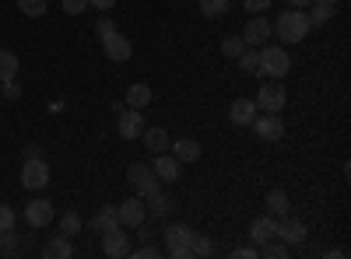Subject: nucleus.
I'll use <instances>...</instances> for the list:
<instances>
[{
  "label": "nucleus",
  "instance_id": "nucleus-1",
  "mask_svg": "<svg viewBox=\"0 0 351 259\" xmlns=\"http://www.w3.org/2000/svg\"><path fill=\"white\" fill-rule=\"evenodd\" d=\"M309 14L306 11H299V8H288V11H281L278 14V21H274V32H278V39L281 42H288V46H295V42H302L306 36H309Z\"/></svg>",
  "mask_w": 351,
  "mask_h": 259
},
{
  "label": "nucleus",
  "instance_id": "nucleus-2",
  "mask_svg": "<svg viewBox=\"0 0 351 259\" xmlns=\"http://www.w3.org/2000/svg\"><path fill=\"white\" fill-rule=\"evenodd\" d=\"M288 70H291V56H288V49H285V46L263 42V46H260V74H267L271 81H281Z\"/></svg>",
  "mask_w": 351,
  "mask_h": 259
},
{
  "label": "nucleus",
  "instance_id": "nucleus-3",
  "mask_svg": "<svg viewBox=\"0 0 351 259\" xmlns=\"http://www.w3.org/2000/svg\"><path fill=\"white\" fill-rule=\"evenodd\" d=\"M193 235H197V232H193L190 224H165V232H162L165 252H169L172 259H193V252H190Z\"/></svg>",
  "mask_w": 351,
  "mask_h": 259
},
{
  "label": "nucleus",
  "instance_id": "nucleus-4",
  "mask_svg": "<svg viewBox=\"0 0 351 259\" xmlns=\"http://www.w3.org/2000/svg\"><path fill=\"white\" fill-rule=\"evenodd\" d=\"M127 182H130V189H134L141 200H148V196L162 193V179L152 172V165H141V161L127 168Z\"/></svg>",
  "mask_w": 351,
  "mask_h": 259
},
{
  "label": "nucleus",
  "instance_id": "nucleus-5",
  "mask_svg": "<svg viewBox=\"0 0 351 259\" xmlns=\"http://www.w3.org/2000/svg\"><path fill=\"white\" fill-rule=\"evenodd\" d=\"M116 221H120V228H137V224H144L148 221V207H144V200L134 193L130 200H123V204H116Z\"/></svg>",
  "mask_w": 351,
  "mask_h": 259
},
{
  "label": "nucleus",
  "instance_id": "nucleus-6",
  "mask_svg": "<svg viewBox=\"0 0 351 259\" xmlns=\"http://www.w3.org/2000/svg\"><path fill=\"white\" fill-rule=\"evenodd\" d=\"M253 133L260 137V140H267V144H274V140H281L285 137V120H281V112H260V116H253Z\"/></svg>",
  "mask_w": 351,
  "mask_h": 259
},
{
  "label": "nucleus",
  "instance_id": "nucleus-7",
  "mask_svg": "<svg viewBox=\"0 0 351 259\" xmlns=\"http://www.w3.org/2000/svg\"><path fill=\"white\" fill-rule=\"evenodd\" d=\"M278 238H281L288 249H299V245H306L309 232H306V224H302L299 217L285 214V217H278Z\"/></svg>",
  "mask_w": 351,
  "mask_h": 259
},
{
  "label": "nucleus",
  "instance_id": "nucleus-8",
  "mask_svg": "<svg viewBox=\"0 0 351 259\" xmlns=\"http://www.w3.org/2000/svg\"><path fill=\"white\" fill-rule=\"evenodd\" d=\"M285 102H288V95H285V88H281L278 81L263 84V88L256 92V98H253L256 112H281V109H285Z\"/></svg>",
  "mask_w": 351,
  "mask_h": 259
},
{
  "label": "nucleus",
  "instance_id": "nucleus-9",
  "mask_svg": "<svg viewBox=\"0 0 351 259\" xmlns=\"http://www.w3.org/2000/svg\"><path fill=\"white\" fill-rule=\"evenodd\" d=\"M49 182V165L43 158H28L21 165V186L25 189H43Z\"/></svg>",
  "mask_w": 351,
  "mask_h": 259
},
{
  "label": "nucleus",
  "instance_id": "nucleus-10",
  "mask_svg": "<svg viewBox=\"0 0 351 259\" xmlns=\"http://www.w3.org/2000/svg\"><path fill=\"white\" fill-rule=\"evenodd\" d=\"M274 36V25L263 18V14H253L250 21H246V32H243V42L246 46H253V49H260L263 42H267Z\"/></svg>",
  "mask_w": 351,
  "mask_h": 259
},
{
  "label": "nucleus",
  "instance_id": "nucleus-11",
  "mask_svg": "<svg viewBox=\"0 0 351 259\" xmlns=\"http://www.w3.org/2000/svg\"><path fill=\"white\" fill-rule=\"evenodd\" d=\"M102 252L109 259H123L130 256V235H127V228H112V232L102 235Z\"/></svg>",
  "mask_w": 351,
  "mask_h": 259
},
{
  "label": "nucleus",
  "instance_id": "nucleus-12",
  "mask_svg": "<svg viewBox=\"0 0 351 259\" xmlns=\"http://www.w3.org/2000/svg\"><path fill=\"white\" fill-rule=\"evenodd\" d=\"M102 49H106L109 60H116V64H123V60H130V56H134L130 39H127V36H120V32H109V36H102Z\"/></svg>",
  "mask_w": 351,
  "mask_h": 259
},
{
  "label": "nucleus",
  "instance_id": "nucleus-13",
  "mask_svg": "<svg viewBox=\"0 0 351 259\" xmlns=\"http://www.w3.org/2000/svg\"><path fill=\"white\" fill-rule=\"evenodd\" d=\"M271 238H278V217L274 214H260L250 224V242L253 245H263V242H271Z\"/></svg>",
  "mask_w": 351,
  "mask_h": 259
},
{
  "label": "nucleus",
  "instance_id": "nucleus-14",
  "mask_svg": "<svg viewBox=\"0 0 351 259\" xmlns=\"http://www.w3.org/2000/svg\"><path fill=\"white\" fill-rule=\"evenodd\" d=\"M53 217H56V210H53L49 200H32V204H25V221L32 228H46Z\"/></svg>",
  "mask_w": 351,
  "mask_h": 259
},
{
  "label": "nucleus",
  "instance_id": "nucleus-15",
  "mask_svg": "<svg viewBox=\"0 0 351 259\" xmlns=\"http://www.w3.org/2000/svg\"><path fill=\"white\" fill-rule=\"evenodd\" d=\"M152 172L162 179V182H180V172H183V165L176 161L169 151L165 154H155V161H152Z\"/></svg>",
  "mask_w": 351,
  "mask_h": 259
},
{
  "label": "nucleus",
  "instance_id": "nucleus-16",
  "mask_svg": "<svg viewBox=\"0 0 351 259\" xmlns=\"http://www.w3.org/2000/svg\"><path fill=\"white\" fill-rule=\"evenodd\" d=\"M141 140H144V148H148L152 154H165L172 148V137L165 133V126H144Z\"/></svg>",
  "mask_w": 351,
  "mask_h": 259
},
{
  "label": "nucleus",
  "instance_id": "nucleus-17",
  "mask_svg": "<svg viewBox=\"0 0 351 259\" xmlns=\"http://www.w3.org/2000/svg\"><path fill=\"white\" fill-rule=\"evenodd\" d=\"M141 133H144L141 109H123V112H120V137H123V140H137Z\"/></svg>",
  "mask_w": 351,
  "mask_h": 259
},
{
  "label": "nucleus",
  "instance_id": "nucleus-18",
  "mask_svg": "<svg viewBox=\"0 0 351 259\" xmlns=\"http://www.w3.org/2000/svg\"><path fill=\"white\" fill-rule=\"evenodd\" d=\"M253 116H256L253 98H236V102L228 105V120L236 123V126H250V123H253Z\"/></svg>",
  "mask_w": 351,
  "mask_h": 259
},
{
  "label": "nucleus",
  "instance_id": "nucleus-19",
  "mask_svg": "<svg viewBox=\"0 0 351 259\" xmlns=\"http://www.w3.org/2000/svg\"><path fill=\"white\" fill-rule=\"evenodd\" d=\"M306 14H309V25L316 28V25H327L334 14H337V0H313V4L306 8Z\"/></svg>",
  "mask_w": 351,
  "mask_h": 259
},
{
  "label": "nucleus",
  "instance_id": "nucleus-20",
  "mask_svg": "<svg viewBox=\"0 0 351 259\" xmlns=\"http://www.w3.org/2000/svg\"><path fill=\"white\" fill-rule=\"evenodd\" d=\"M169 151H172V158L180 161V165H193V161L200 158V144H197V140H190V137H183V140H176Z\"/></svg>",
  "mask_w": 351,
  "mask_h": 259
},
{
  "label": "nucleus",
  "instance_id": "nucleus-21",
  "mask_svg": "<svg viewBox=\"0 0 351 259\" xmlns=\"http://www.w3.org/2000/svg\"><path fill=\"white\" fill-rule=\"evenodd\" d=\"M43 256H46V259H71V256H74V245H71L67 235H53V238L43 245Z\"/></svg>",
  "mask_w": 351,
  "mask_h": 259
},
{
  "label": "nucleus",
  "instance_id": "nucleus-22",
  "mask_svg": "<svg viewBox=\"0 0 351 259\" xmlns=\"http://www.w3.org/2000/svg\"><path fill=\"white\" fill-rule=\"evenodd\" d=\"M92 228H95V235H106V232H112V228H120V221H116V207L112 204L99 207V214L92 217Z\"/></svg>",
  "mask_w": 351,
  "mask_h": 259
},
{
  "label": "nucleus",
  "instance_id": "nucleus-23",
  "mask_svg": "<svg viewBox=\"0 0 351 259\" xmlns=\"http://www.w3.org/2000/svg\"><path fill=\"white\" fill-rule=\"evenodd\" d=\"M144 207H148V217H155V221H162V217H169L172 214V196H162V193H155V196H148L144 200Z\"/></svg>",
  "mask_w": 351,
  "mask_h": 259
},
{
  "label": "nucleus",
  "instance_id": "nucleus-24",
  "mask_svg": "<svg viewBox=\"0 0 351 259\" xmlns=\"http://www.w3.org/2000/svg\"><path fill=\"white\" fill-rule=\"evenodd\" d=\"M152 88H148V84H130V88H127V109H144V105H152Z\"/></svg>",
  "mask_w": 351,
  "mask_h": 259
},
{
  "label": "nucleus",
  "instance_id": "nucleus-25",
  "mask_svg": "<svg viewBox=\"0 0 351 259\" xmlns=\"http://www.w3.org/2000/svg\"><path fill=\"white\" fill-rule=\"evenodd\" d=\"M288 210H291V204H288V193H285V189H271V193H267V214L285 217Z\"/></svg>",
  "mask_w": 351,
  "mask_h": 259
},
{
  "label": "nucleus",
  "instance_id": "nucleus-26",
  "mask_svg": "<svg viewBox=\"0 0 351 259\" xmlns=\"http://www.w3.org/2000/svg\"><path fill=\"white\" fill-rule=\"evenodd\" d=\"M18 56L11 53V49H0V84H4V81H14L18 77Z\"/></svg>",
  "mask_w": 351,
  "mask_h": 259
},
{
  "label": "nucleus",
  "instance_id": "nucleus-27",
  "mask_svg": "<svg viewBox=\"0 0 351 259\" xmlns=\"http://www.w3.org/2000/svg\"><path fill=\"white\" fill-rule=\"evenodd\" d=\"M239 70L243 74H260V49H253V46H246V53L239 56Z\"/></svg>",
  "mask_w": 351,
  "mask_h": 259
},
{
  "label": "nucleus",
  "instance_id": "nucleus-28",
  "mask_svg": "<svg viewBox=\"0 0 351 259\" xmlns=\"http://www.w3.org/2000/svg\"><path fill=\"white\" fill-rule=\"evenodd\" d=\"M221 53L228 56V60H239V56L246 53V42H243V36H225V39H221Z\"/></svg>",
  "mask_w": 351,
  "mask_h": 259
},
{
  "label": "nucleus",
  "instance_id": "nucleus-29",
  "mask_svg": "<svg viewBox=\"0 0 351 259\" xmlns=\"http://www.w3.org/2000/svg\"><path fill=\"white\" fill-rule=\"evenodd\" d=\"M260 256H263V259H285V256H291V249H288L281 238H271V242L260 245Z\"/></svg>",
  "mask_w": 351,
  "mask_h": 259
},
{
  "label": "nucleus",
  "instance_id": "nucleus-30",
  "mask_svg": "<svg viewBox=\"0 0 351 259\" xmlns=\"http://www.w3.org/2000/svg\"><path fill=\"white\" fill-rule=\"evenodd\" d=\"M21 252V242L14 235V228H8V232H0V256H18Z\"/></svg>",
  "mask_w": 351,
  "mask_h": 259
},
{
  "label": "nucleus",
  "instance_id": "nucleus-31",
  "mask_svg": "<svg viewBox=\"0 0 351 259\" xmlns=\"http://www.w3.org/2000/svg\"><path fill=\"white\" fill-rule=\"evenodd\" d=\"M190 252H193L197 259H208V256H215V242H211L208 235H193V245H190Z\"/></svg>",
  "mask_w": 351,
  "mask_h": 259
},
{
  "label": "nucleus",
  "instance_id": "nucleus-32",
  "mask_svg": "<svg viewBox=\"0 0 351 259\" xmlns=\"http://www.w3.org/2000/svg\"><path fill=\"white\" fill-rule=\"evenodd\" d=\"M77 232H81V217H77V210H67V214L60 217V235L74 238Z\"/></svg>",
  "mask_w": 351,
  "mask_h": 259
},
{
  "label": "nucleus",
  "instance_id": "nucleus-33",
  "mask_svg": "<svg viewBox=\"0 0 351 259\" xmlns=\"http://www.w3.org/2000/svg\"><path fill=\"white\" fill-rule=\"evenodd\" d=\"M18 11L25 18H43L46 14V0H18Z\"/></svg>",
  "mask_w": 351,
  "mask_h": 259
},
{
  "label": "nucleus",
  "instance_id": "nucleus-34",
  "mask_svg": "<svg viewBox=\"0 0 351 259\" xmlns=\"http://www.w3.org/2000/svg\"><path fill=\"white\" fill-rule=\"evenodd\" d=\"M200 11L204 18H221L228 11V0H200Z\"/></svg>",
  "mask_w": 351,
  "mask_h": 259
},
{
  "label": "nucleus",
  "instance_id": "nucleus-35",
  "mask_svg": "<svg viewBox=\"0 0 351 259\" xmlns=\"http://www.w3.org/2000/svg\"><path fill=\"white\" fill-rule=\"evenodd\" d=\"M14 207H8V204H0V232H8V228H14Z\"/></svg>",
  "mask_w": 351,
  "mask_h": 259
},
{
  "label": "nucleus",
  "instance_id": "nucleus-36",
  "mask_svg": "<svg viewBox=\"0 0 351 259\" xmlns=\"http://www.w3.org/2000/svg\"><path fill=\"white\" fill-rule=\"evenodd\" d=\"M0 88H4V98H21V84H18V77H14V81H4Z\"/></svg>",
  "mask_w": 351,
  "mask_h": 259
},
{
  "label": "nucleus",
  "instance_id": "nucleus-37",
  "mask_svg": "<svg viewBox=\"0 0 351 259\" xmlns=\"http://www.w3.org/2000/svg\"><path fill=\"white\" fill-rule=\"evenodd\" d=\"M95 32H99V39H102V36H109V32H116V25H112V18H109V14H102V18H99Z\"/></svg>",
  "mask_w": 351,
  "mask_h": 259
},
{
  "label": "nucleus",
  "instance_id": "nucleus-38",
  "mask_svg": "<svg viewBox=\"0 0 351 259\" xmlns=\"http://www.w3.org/2000/svg\"><path fill=\"white\" fill-rule=\"evenodd\" d=\"M246 11L250 14H263V11H271V0H246Z\"/></svg>",
  "mask_w": 351,
  "mask_h": 259
},
{
  "label": "nucleus",
  "instance_id": "nucleus-39",
  "mask_svg": "<svg viewBox=\"0 0 351 259\" xmlns=\"http://www.w3.org/2000/svg\"><path fill=\"white\" fill-rule=\"evenodd\" d=\"M60 4H64L67 14H81V11L88 8V0H60Z\"/></svg>",
  "mask_w": 351,
  "mask_h": 259
},
{
  "label": "nucleus",
  "instance_id": "nucleus-40",
  "mask_svg": "<svg viewBox=\"0 0 351 259\" xmlns=\"http://www.w3.org/2000/svg\"><path fill=\"white\" fill-rule=\"evenodd\" d=\"M155 256H162V249H158V245H144V249H137V252H134V259H155Z\"/></svg>",
  "mask_w": 351,
  "mask_h": 259
},
{
  "label": "nucleus",
  "instance_id": "nucleus-41",
  "mask_svg": "<svg viewBox=\"0 0 351 259\" xmlns=\"http://www.w3.org/2000/svg\"><path fill=\"white\" fill-rule=\"evenodd\" d=\"M232 256H236V259H253V256H260V249H253V245H243V249H236Z\"/></svg>",
  "mask_w": 351,
  "mask_h": 259
},
{
  "label": "nucleus",
  "instance_id": "nucleus-42",
  "mask_svg": "<svg viewBox=\"0 0 351 259\" xmlns=\"http://www.w3.org/2000/svg\"><path fill=\"white\" fill-rule=\"evenodd\" d=\"M88 8H95V11H112L116 0H88Z\"/></svg>",
  "mask_w": 351,
  "mask_h": 259
},
{
  "label": "nucleus",
  "instance_id": "nucleus-43",
  "mask_svg": "<svg viewBox=\"0 0 351 259\" xmlns=\"http://www.w3.org/2000/svg\"><path fill=\"white\" fill-rule=\"evenodd\" d=\"M21 154H25V161H28V158H43L39 144H25V151H21Z\"/></svg>",
  "mask_w": 351,
  "mask_h": 259
},
{
  "label": "nucleus",
  "instance_id": "nucleus-44",
  "mask_svg": "<svg viewBox=\"0 0 351 259\" xmlns=\"http://www.w3.org/2000/svg\"><path fill=\"white\" fill-rule=\"evenodd\" d=\"M285 4H288V8H299V11H306V8L313 4V0H285Z\"/></svg>",
  "mask_w": 351,
  "mask_h": 259
}]
</instances>
